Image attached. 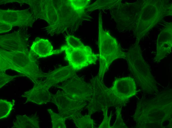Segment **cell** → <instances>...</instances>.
I'll return each mask as SVG.
<instances>
[{
  "label": "cell",
  "instance_id": "8",
  "mask_svg": "<svg viewBox=\"0 0 172 128\" xmlns=\"http://www.w3.org/2000/svg\"><path fill=\"white\" fill-rule=\"evenodd\" d=\"M50 87L47 84L38 81L30 90L25 92L22 96L26 97L27 101L38 104H41L46 101L49 96L48 89Z\"/></svg>",
  "mask_w": 172,
  "mask_h": 128
},
{
  "label": "cell",
  "instance_id": "17",
  "mask_svg": "<svg viewBox=\"0 0 172 128\" xmlns=\"http://www.w3.org/2000/svg\"><path fill=\"white\" fill-rule=\"evenodd\" d=\"M17 77V76H11L8 75L3 73H0V88L8 82Z\"/></svg>",
  "mask_w": 172,
  "mask_h": 128
},
{
  "label": "cell",
  "instance_id": "5",
  "mask_svg": "<svg viewBox=\"0 0 172 128\" xmlns=\"http://www.w3.org/2000/svg\"><path fill=\"white\" fill-rule=\"evenodd\" d=\"M60 49L65 52L66 58L69 65L75 71L95 64L99 58V54L94 53L88 46L84 45L79 48H73L66 45L61 47Z\"/></svg>",
  "mask_w": 172,
  "mask_h": 128
},
{
  "label": "cell",
  "instance_id": "4",
  "mask_svg": "<svg viewBox=\"0 0 172 128\" xmlns=\"http://www.w3.org/2000/svg\"><path fill=\"white\" fill-rule=\"evenodd\" d=\"M138 48L131 49L125 58L129 70L135 76L142 86L147 88L153 87L154 84L150 68L143 58Z\"/></svg>",
  "mask_w": 172,
  "mask_h": 128
},
{
  "label": "cell",
  "instance_id": "7",
  "mask_svg": "<svg viewBox=\"0 0 172 128\" xmlns=\"http://www.w3.org/2000/svg\"><path fill=\"white\" fill-rule=\"evenodd\" d=\"M109 88L118 102L132 97L135 94L136 90L135 81L130 77L116 78L112 86Z\"/></svg>",
  "mask_w": 172,
  "mask_h": 128
},
{
  "label": "cell",
  "instance_id": "10",
  "mask_svg": "<svg viewBox=\"0 0 172 128\" xmlns=\"http://www.w3.org/2000/svg\"><path fill=\"white\" fill-rule=\"evenodd\" d=\"M75 71L69 65L60 67L47 75V84L50 87L55 84L70 77Z\"/></svg>",
  "mask_w": 172,
  "mask_h": 128
},
{
  "label": "cell",
  "instance_id": "16",
  "mask_svg": "<svg viewBox=\"0 0 172 128\" xmlns=\"http://www.w3.org/2000/svg\"><path fill=\"white\" fill-rule=\"evenodd\" d=\"M108 109H106L103 111L104 112V118L102 123L98 127L99 128H110V121L111 118V115L108 117Z\"/></svg>",
  "mask_w": 172,
  "mask_h": 128
},
{
  "label": "cell",
  "instance_id": "15",
  "mask_svg": "<svg viewBox=\"0 0 172 128\" xmlns=\"http://www.w3.org/2000/svg\"><path fill=\"white\" fill-rule=\"evenodd\" d=\"M65 40L67 45L73 48H79L84 45L79 39L73 35H67Z\"/></svg>",
  "mask_w": 172,
  "mask_h": 128
},
{
  "label": "cell",
  "instance_id": "13",
  "mask_svg": "<svg viewBox=\"0 0 172 128\" xmlns=\"http://www.w3.org/2000/svg\"><path fill=\"white\" fill-rule=\"evenodd\" d=\"M117 0H97L89 5L87 8V12L96 9L104 10L110 9L115 5Z\"/></svg>",
  "mask_w": 172,
  "mask_h": 128
},
{
  "label": "cell",
  "instance_id": "12",
  "mask_svg": "<svg viewBox=\"0 0 172 128\" xmlns=\"http://www.w3.org/2000/svg\"><path fill=\"white\" fill-rule=\"evenodd\" d=\"M14 123L13 128H39L38 121L34 115L18 116Z\"/></svg>",
  "mask_w": 172,
  "mask_h": 128
},
{
  "label": "cell",
  "instance_id": "6",
  "mask_svg": "<svg viewBox=\"0 0 172 128\" xmlns=\"http://www.w3.org/2000/svg\"><path fill=\"white\" fill-rule=\"evenodd\" d=\"M91 84L94 95L93 112L103 111L109 107L115 106L118 103L115 97L98 76L93 79Z\"/></svg>",
  "mask_w": 172,
  "mask_h": 128
},
{
  "label": "cell",
  "instance_id": "3",
  "mask_svg": "<svg viewBox=\"0 0 172 128\" xmlns=\"http://www.w3.org/2000/svg\"><path fill=\"white\" fill-rule=\"evenodd\" d=\"M98 45L99 51V67L98 76L103 81L105 73L115 60L125 58L117 40L103 28L101 14H99Z\"/></svg>",
  "mask_w": 172,
  "mask_h": 128
},
{
  "label": "cell",
  "instance_id": "9",
  "mask_svg": "<svg viewBox=\"0 0 172 128\" xmlns=\"http://www.w3.org/2000/svg\"><path fill=\"white\" fill-rule=\"evenodd\" d=\"M31 50L40 58H44L63 51L60 49L53 50V46L47 39L36 38L31 47Z\"/></svg>",
  "mask_w": 172,
  "mask_h": 128
},
{
  "label": "cell",
  "instance_id": "11",
  "mask_svg": "<svg viewBox=\"0 0 172 128\" xmlns=\"http://www.w3.org/2000/svg\"><path fill=\"white\" fill-rule=\"evenodd\" d=\"M3 40L0 39V47L3 48L1 50L6 51H26L25 49L26 48L25 42L22 38L17 36L13 38H6L3 36Z\"/></svg>",
  "mask_w": 172,
  "mask_h": 128
},
{
  "label": "cell",
  "instance_id": "1",
  "mask_svg": "<svg viewBox=\"0 0 172 128\" xmlns=\"http://www.w3.org/2000/svg\"><path fill=\"white\" fill-rule=\"evenodd\" d=\"M90 0H42L39 17L46 20L51 32L60 34L68 29H77L90 18L87 8Z\"/></svg>",
  "mask_w": 172,
  "mask_h": 128
},
{
  "label": "cell",
  "instance_id": "14",
  "mask_svg": "<svg viewBox=\"0 0 172 128\" xmlns=\"http://www.w3.org/2000/svg\"><path fill=\"white\" fill-rule=\"evenodd\" d=\"M13 103L4 99L0 100V119L7 117L10 113L14 106Z\"/></svg>",
  "mask_w": 172,
  "mask_h": 128
},
{
  "label": "cell",
  "instance_id": "2",
  "mask_svg": "<svg viewBox=\"0 0 172 128\" xmlns=\"http://www.w3.org/2000/svg\"><path fill=\"white\" fill-rule=\"evenodd\" d=\"M14 70L29 78L34 83L41 77L46 75L41 71L35 60L26 51H0V70Z\"/></svg>",
  "mask_w": 172,
  "mask_h": 128
}]
</instances>
